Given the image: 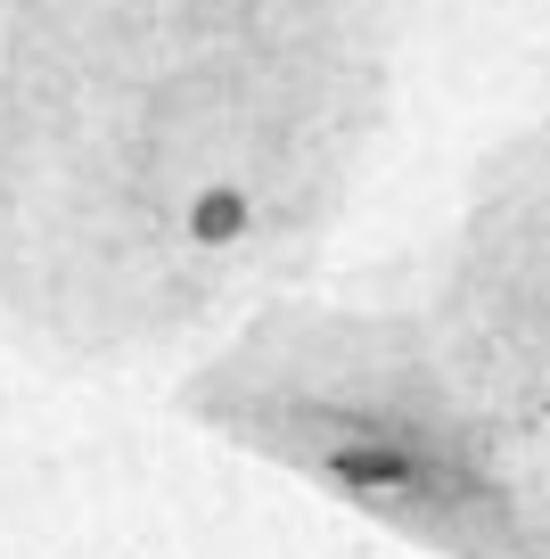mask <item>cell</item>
I'll use <instances>...</instances> for the list:
<instances>
[{
	"label": "cell",
	"instance_id": "obj_1",
	"mask_svg": "<svg viewBox=\"0 0 550 559\" xmlns=\"http://www.w3.org/2000/svg\"><path fill=\"white\" fill-rule=\"evenodd\" d=\"M247 230H255V198L239 181H214V190L190 198V239L198 247H239Z\"/></svg>",
	"mask_w": 550,
	"mask_h": 559
}]
</instances>
